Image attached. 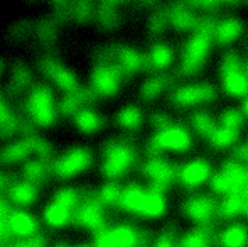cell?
Masks as SVG:
<instances>
[{
    "label": "cell",
    "instance_id": "8fae6325",
    "mask_svg": "<svg viewBox=\"0 0 248 247\" xmlns=\"http://www.w3.org/2000/svg\"><path fill=\"white\" fill-rule=\"evenodd\" d=\"M152 60L154 65L159 68H166L170 61H172V51L166 46H155L152 51Z\"/></svg>",
    "mask_w": 248,
    "mask_h": 247
},
{
    "label": "cell",
    "instance_id": "5bb4252c",
    "mask_svg": "<svg viewBox=\"0 0 248 247\" xmlns=\"http://www.w3.org/2000/svg\"><path fill=\"white\" fill-rule=\"evenodd\" d=\"M3 234H5V229H3V224H2V220H0V239L3 237Z\"/></svg>",
    "mask_w": 248,
    "mask_h": 247
},
{
    "label": "cell",
    "instance_id": "4fadbf2b",
    "mask_svg": "<svg viewBox=\"0 0 248 247\" xmlns=\"http://www.w3.org/2000/svg\"><path fill=\"white\" fill-rule=\"evenodd\" d=\"M243 241V231L238 227H233L228 231V234H226V244L232 246V247H236L240 246Z\"/></svg>",
    "mask_w": 248,
    "mask_h": 247
},
{
    "label": "cell",
    "instance_id": "30bf717a",
    "mask_svg": "<svg viewBox=\"0 0 248 247\" xmlns=\"http://www.w3.org/2000/svg\"><path fill=\"white\" fill-rule=\"evenodd\" d=\"M236 139V131L228 127H219L216 131L211 132V141L213 144H216L218 148H226V146L233 144V141Z\"/></svg>",
    "mask_w": 248,
    "mask_h": 247
},
{
    "label": "cell",
    "instance_id": "5b68a950",
    "mask_svg": "<svg viewBox=\"0 0 248 247\" xmlns=\"http://www.w3.org/2000/svg\"><path fill=\"white\" fill-rule=\"evenodd\" d=\"M208 48L209 39L204 34H198V36L191 37L189 43L186 44V54H184L187 68H196L198 65H201L208 54Z\"/></svg>",
    "mask_w": 248,
    "mask_h": 247
},
{
    "label": "cell",
    "instance_id": "ba28073f",
    "mask_svg": "<svg viewBox=\"0 0 248 247\" xmlns=\"http://www.w3.org/2000/svg\"><path fill=\"white\" fill-rule=\"evenodd\" d=\"M240 31H242V24L238 20H225L223 24H219L218 27V39H221L223 43H230L236 36H240Z\"/></svg>",
    "mask_w": 248,
    "mask_h": 247
},
{
    "label": "cell",
    "instance_id": "6da1fadb",
    "mask_svg": "<svg viewBox=\"0 0 248 247\" xmlns=\"http://www.w3.org/2000/svg\"><path fill=\"white\" fill-rule=\"evenodd\" d=\"M122 205L127 210L139 212L147 217H157L164 210V200L159 193L144 191L139 186H132L122 195Z\"/></svg>",
    "mask_w": 248,
    "mask_h": 247
},
{
    "label": "cell",
    "instance_id": "52a82bcc",
    "mask_svg": "<svg viewBox=\"0 0 248 247\" xmlns=\"http://www.w3.org/2000/svg\"><path fill=\"white\" fill-rule=\"evenodd\" d=\"M130 161H132V154L128 152V149H124V148L115 149V151L110 154V158H108L107 173L111 176L118 175V173L127 169V166L130 165Z\"/></svg>",
    "mask_w": 248,
    "mask_h": 247
},
{
    "label": "cell",
    "instance_id": "9c48e42d",
    "mask_svg": "<svg viewBox=\"0 0 248 247\" xmlns=\"http://www.w3.org/2000/svg\"><path fill=\"white\" fill-rule=\"evenodd\" d=\"M206 93H209V90L202 88V86H187V88L177 92V100L183 103H196L206 99Z\"/></svg>",
    "mask_w": 248,
    "mask_h": 247
},
{
    "label": "cell",
    "instance_id": "3957f363",
    "mask_svg": "<svg viewBox=\"0 0 248 247\" xmlns=\"http://www.w3.org/2000/svg\"><path fill=\"white\" fill-rule=\"evenodd\" d=\"M223 90L230 97H247L248 95V76L236 68V65L226 66L221 76Z\"/></svg>",
    "mask_w": 248,
    "mask_h": 247
},
{
    "label": "cell",
    "instance_id": "7c38bea8",
    "mask_svg": "<svg viewBox=\"0 0 248 247\" xmlns=\"http://www.w3.org/2000/svg\"><path fill=\"white\" fill-rule=\"evenodd\" d=\"M221 122L223 127H228V129H236L240 124H242V115L238 114V110L235 109H228L223 112L221 115Z\"/></svg>",
    "mask_w": 248,
    "mask_h": 247
},
{
    "label": "cell",
    "instance_id": "2e32d148",
    "mask_svg": "<svg viewBox=\"0 0 248 247\" xmlns=\"http://www.w3.org/2000/svg\"><path fill=\"white\" fill-rule=\"evenodd\" d=\"M75 247H90V246H75Z\"/></svg>",
    "mask_w": 248,
    "mask_h": 247
},
{
    "label": "cell",
    "instance_id": "8992f818",
    "mask_svg": "<svg viewBox=\"0 0 248 247\" xmlns=\"http://www.w3.org/2000/svg\"><path fill=\"white\" fill-rule=\"evenodd\" d=\"M209 171H211V168H209V165L206 161H202V159H193V161H189L183 168V171H181V180H183V183H186V185L196 186V185H201V183L208 178Z\"/></svg>",
    "mask_w": 248,
    "mask_h": 247
},
{
    "label": "cell",
    "instance_id": "7a4b0ae2",
    "mask_svg": "<svg viewBox=\"0 0 248 247\" xmlns=\"http://www.w3.org/2000/svg\"><path fill=\"white\" fill-rule=\"evenodd\" d=\"M155 144L162 149L183 152L191 148L193 139H191V134L184 127L170 125V127H166L155 135Z\"/></svg>",
    "mask_w": 248,
    "mask_h": 247
},
{
    "label": "cell",
    "instance_id": "277c9868",
    "mask_svg": "<svg viewBox=\"0 0 248 247\" xmlns=\"http://www.w3.org/2000/svg\"><path fill=\"white\" fill-rule=\"evenodd\" d=\"M7 225H9V231L14 237L17 235L20 239H29L36 235L37 232L36 218L26 212H12L7 218Z\"/></svg>",
    "mask_w": 248,
    "mask_h": 247
},
{
    "label": "cell",
    "instance_id": "9a60e30c",
    "mask_svg": "<svg viewBox=\"0 0 248 247\" xmlns=\"http://www.w3.org/2000/svg\"><path fill=\"white\" fill-rule=\"evenodd\" d=\"M243 112H245L247 115H248V99L245 100V103H243Z\"/></svg>",
    "mask_w": 248,
    "mask_h": 247
}]
</instances>
